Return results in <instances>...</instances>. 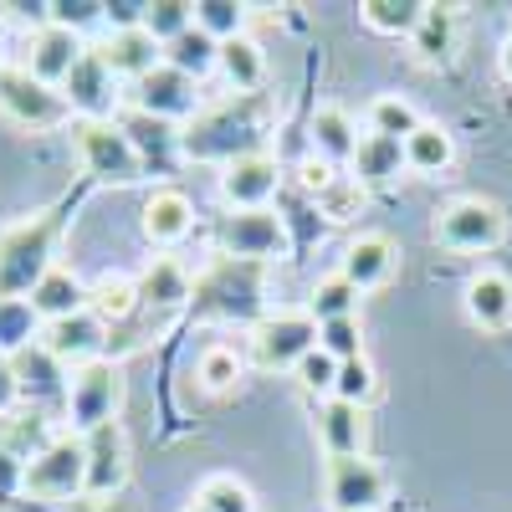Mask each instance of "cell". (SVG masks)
<instances>
[{
  "label": "cell",
  "mask_w": 512,
  "mask_h": 512,
  "mask_svg": "<svg viewBox=\"0 0 512 512\" xmlns=\"http://www.w3.org/2000/svg\"><path fill=\"white\" fill-rule=\"evenodd\" d=\"M62 221H67V200L52 205V210H36L31 221H21L0 236V297H6V303H26L31 287L57 267L52 251H57Z\"/></svg>",
  "instance_id": "cell-1"
},
{
  "label": "cell",
  "mask_w": 512,
  "mask_h": 512,
  "mask_svg": "<svg viewBox=\"0 0 512 512\" xmlns=\"http://www.w3.org/2000/svg\"><path fill=\"white\" fill-rule=\"evenodd\" d=\"M262 118H267V103L256 93H236L231 103H216L205 108L185 134H180V149L190 159H246V154H262Z\"/></svg>",
  "instance_id": "cell-2"
},
{
  "label": "cell",
  "mask_w": 512,
  "mask_h": 512,
  "mask_svg": "<svg viewBox=\"0 0 512 512\" xmlns=\"http://www.w3.org/2000/svg\"><path fill=\"white\" fill-rule=\"evenodd\" d=\"M195 313L210 318H256L262 313V262H236L221 256L200 282H195Z\"/></svg>",
  "instance_id": "cell-3"
},
{
  "label": "cell",
  "mask_w": 512,
  "mask_h": 512,
  "mask_svg": "<svg viewBox=\"0 0 512 512\" xmlns=\"http://www.w3.org/2000/svg\"><path fill=\"white\" fill-rule=\"evenodd\" d=\"M26 492L47 497V502H67L77 492H88V451L82 436H52L31 461H26Z\"/></svg>",
  "instance_id": "cell-4"
},
{
  "label": "cell",
  "mask_w": 512,
  "mask_h": 512,
  "mask_svg": "<svg viewBox=\"0 0 512 512\" xmlns=\"http://www.w3.org/2000/svg\"><path fill=\"white\" fill-rule=\"evenodd\" d=\"M77 154H82V164H88V175L93 180H103V185H128V180H139L144 175V164H139V154H134V144H128V134L118 123H93V118H82L77 128Z\"/></svg>",
  "instance_id": "cell-5"
},
{
  "label": "cell",
  "mask_w": 512,
  "mask_h": 512,
  "mask_svg": "<svg viewBox=\"0 0 512 512\" xmlns=\"http://www.w3.org/2000/svg\"><path fill=\"white\" fill-rule=\"evenodd\" d=\"M313 349H318V323L308 313H267L251 328L256 369H297Z\"/></svg>",
  "instance_id": "cell-6"
},
{
  "label": "cell",
  "mask_w": 512,
  "mask_h": 512,
  "mask_svg": "<svg viewBox=\"0 0 512 512\" xmlns=\"http://www.w3.org/2000/svg\"><path fill=\"white\" fill-rule=\"evenodd\" d=\"M0 108H6L16 123H26V128H57L72 113L62 88L31 77L26 67H0Z\"/></svg>",
  "instance_id": "cell-7"
},
{
  "label": "cell",
  "mask_w": 512,
  "mask_h": 512,
  "mask_svg": "<svg viewBox=\"0 0 512 512\" xmlns=\"http://www.w3.org/2000/svg\"><path fill=\"white\" fill-rule=\"evenodd\" d=\"M507 236V216L492 200H451L436 216V241L451 251H492Z\"/></svg>",
  "instance_id": "cell-8"
},
{
  "label": "cell",
  "mask_w": 512,
  "mask_h": 512,
  "mask_svg": "<svg viewBox=\"0 0 512 512\" xmlns=\"http://www.w3.org/2000/svg\"><path fill=\"white\" fill-rule=\"evenodd\" d=\"M118 395H123V384H118V369L113 364H82L72 374V390H67V420H72V431H98V425L113 420L118 410Z\"/></svg>",
  "instance_id": "cell-9"
},
{
  "label": "cell",
  "mask_w": 512,
  "mask_h": 512,
  "mask_svg": "<svg viewBox=\"0 0 512 512\" xmlns=\"http://www.w3.org/2000/svg\"><path fill=\"white\" fill-rule=\"evenodd\" d=\"M216 246L221 256H236V262H267V256H282L287 231L272 210H231L216 226Z\"/></svg>",
  "instance_id": "cell-10"
},
{
  "label": "cell",
  "mask_w": 512,
  "mask_h": 512,
  "mask_svg": "<svg viewBox=\"0 0 512 512\" xmlns=\"http://www.w3.org/2000/svg\"><path fill=\"white\" fill-rule=\"evenodd\" d=\"M390 492L384 472L369 456H328V502L333 512H374Z\"/></svg>",
  "instance_id": "cell-11"
},
{
  "label": "cell",
  "mask_w": 512,
  "mask_h": 512,
  "mask_svg": "<svg viewBox=\"0 0 512 512\" xmlns=\"http://www.w3.org/2000/svg\"><path fill=\"white\" fill-rule=\"evenodd\" d=\"M62 98H67V108L72 113H82V118H93V123H103L108 113H113V103H118V77H113V67L88 47L77 57V67L67 72V82H62Z\"/></svg>",
  "instance_id": "cell-12"
},
{
  "label": "cell",
  "mask_w": 512,
  "mask_h": 512,
  "mask_svg": "<svg viewBox=\"0 0 512 512\" xmlns=\"http://www.w3.org/2000/svg\"><path fill=\"white\" fill-rule=\"evenodd\" d=\"M82 451H88V497H113L128 482V436L123 425L108 420L98 431L82 436Z\"/></svg>",
  "instance_id": "cell-13"
},
{
  "label": "cell",
  "mask_w": 512,
  "mask_h": 512,
  "mask_svg": "<svg viewBox=\"0 0 512 512\" xmlns=\"http://www.w3.org/2000/svg\"><path fill=\"white\" fill-rule=\"evenodd\" d=\"M11 369H16V390H21V400L26 405H52V400H67V364L57 359V354H47V344H26V349H16L11 354Z\"/></svg>",
  "instance_id": "cell-14"
},
{
  "label": "cell",
  "mask_w": 512,
  "mask_h": 512,
  "mask_svg": "<svg viewBox=\"0 0 512 512\" xmlns=\"http://www.w3.org/2000/svg\"><path fill=\"white\" fill-rule=\"evenodd\" d=\"M41 344L47 354H57L62 364H98L103 344H108V323L93 318V313H72V318H57V323H41Z\"/></svg>",
  "instance_id": "cell-15"
},
{
  "label": "cell",
  "mask_w": 512,
  "mask_h": 512,
  "mask_svg": "<svg viewBox=\"0 0 512 512\" xmlns=\"http://www.w3.org/2000/svg\"><path fill=\"white\" fill-rule=\"evenodd\" d=\"M128 103H134L139 113H154V118H180V113L195 108V77L159 62L149 77H139L134 88H128Z\"/></svg>",
  "instance_id": "cell-16"
},
{
  "label": "cell",
  "mask_w": 512,
  "mask_h": 512,
  "mask_svg": "<svg viewBox=\"0 0 512 512\" xmlns=\"http://www.w3.org/2000/svg\"><path fill=\"white\" fill-rule=\"evenodd\" d=\"M272 195H277V159L246 154V159L226 164V175H221V200H226L231 210H267Z\"/></svg>",
  "instance_id": "cell-17"
},
{
  "label": "cell",
  "mask_w": 512,
  "mask_h": 512,
  "mask_svg": "<svg viewBox=\"0 0 512 512\" xmlns=\"http://www.w3.org/2000/svg\"><path fill=\"white\" fill-rule=\"evenodd\" d=\"M88 52L77 41V31H67V26H41L36 36H31V52H26V72L31 77H41V82H52V88H62L67 82V72L77 67V57Z\"/></svg>",
  "instance_id": "cell-18"
},
{
  "label": "cell",
  "mask_w": 512,
  "mask_h": 512,
  "mask_svg": "<svg viewBox=\"0 0 512 512\" xmlns=\"http://www.w3.org/2000/svg\"><path fill=\"white\" fill-rule=\"evenodd\" d=\"M190 226H195V205H190L185 190L159 185V190L144 200V236H149L154 246H175V241H185Z\"/></svg>",
  "instance_id": "cell-19"
},
{
  "label": "cell",
  "mask_w": 512,
  "mask_h": 512,
  "mask_svg": "<svg viewBox=\"0 0 512 512\" xmlns=\"http://www.w3.org/2000/svg\"><path fill=\"white\" fill-rule=\"evenodd\" d=\"M93 52L113 67V77H128V82L149 77V72L164 62L159 41H154L144 26H134V31H108V41H103V47H93Z\"/></svg>",
  "instance_id": "cell-20"
},
{
  "label": "cell",
  "mask_w": 512,
  "mask_h": 512,
  "mask_svg": "<svg viewBox=\"0 0 512 512\" xmlns=\"http://www.w3.org/2000/svg\"><path fill=\"white\" fill-rule=\"evenodd\" d=\"M118 128L128 134V144H134L139 164H144V169L154 164L159 175H164L169 164H175V154H185V149H180V134L169 128V118H154V113H139V108H134V113H128Z\"/></svg>",
  "instance_id": "cell-21"
},
{
  "label": "cell",
  "mask_w": 512,
  "mask_h": 512,
  "mask_svg": "<svg viewBox=\"0 0 512 512\" xmlns=\"http://www.w3.org/2000/svg\"><path fill=\"white\" fill-rule=\"evenodd\" d=\"M26 303H31V313H36L41 323H57V318H72V313H88V287L77 282V272L52 267L47 277L31 287Z\"/></svg>",
  "instance_id": "cell-22"
},
{
  "label": "cell",
  "mask_w": 512,
  "mask_h": 512,
  "mask_svg": "<svg viewBox=\"0 0 512 512\" xmlns=\"http://www.w3.org/2000/svg\"><path fill=\"white\" fill-rule=\"evenodd\" d=\"M390 272H395V241H390V236H359V241H349L344 267H338V277L354 282L359 292L379 287Z\"/></svg>",
  "instance_id": "cell-23"
},
{
  "label": "cell",
  "mask_w": 512,
  "mask_h": 512,
  "mask_svg": "<svg viewBox=\"0 0 512 512\" xmlns=\"http://www.w3.org/2000/svg\"><path fill=\"white\" fill-rule=\"evenodd\" d=\"M190 292H195V287H190V272H185L180 262H169V256H154V262L144 267V277H139V303L154 308V313L185 308Z\"/></svg>",
  "instance_id": "cell-24"
},
{
  "label": "cell",
  "mask_w": 512,
  "mask_h": 512,
  "mask_svg": "<svg viewBox=\"0 0 512 512\" xmlns=\"http://www.w3.org/2000/svg\"><path fill=\"white\" fill-rule=\"evenodd\" d=\"M308 134H313V149H318L323 164H354V154H359V128H354V118H349L344 108L323 103V108L313 113V123H308Z\"/></svg>",
  "instance_id": "cell-25"
},
{
  "label": "cell",
  "mask_w": 512,
  "mask_h": 512,
  "mask_svg": "<svg viewBox=\"0 0 512 512\" xmlns=\"http://www.w3.org/2000/svg\"><path fill=\"white\" fill-rule=\"evenodd\" d=\"M466 318L477 328H507L512 323V282L502 272H477L466 282Z\"/></svg>",
  "instance_id": "cell-26"
},
{
  "label": "cell",
  "mask_w": 512,
  "mask_h": 512,
  "mask_svg": "<svg viewBox=\"0 0 512 512\" xmlns=\"http://www.w3.org/2000/svg\"><path fill=\"white\" fill-rule=\"evenodd\" d=\"M318 436H323L328 456H364V410L344 405V400H328L318 410Z\"/></svg>",
  "instance_id": "cell-27"
},
{
  "label": "cell",
  "mask_w": 512,
  "mask_h": 512,
  "mask_svg": "<svg viewBox=\"0 0 512 512\" xmlns=\"http://www.w3.org/2000/svg\"><path fill=\"white\" fill-rule=\"evenodd\" d=\"M410 47H415V57L425 67L451 62V52H456V11L451 6H425V16H420V26L410 36Z\"/></svg>",
  "instance_id": "cell-28"
},
{
  "label": "cell",
  "mask_w": 512,
  "mask_h": 512,
  "mask_svg": "<svg viewBox=\"0 0 512 512\" xmlns=\"http://www.w3.org/2000/svg\"><path fill=\"white\" fill-rule=\"evenodd\" d=\"M405 169V144L400 139H384V134H364L359 154H354V180L359 185H390Z\"/></svg>",
  "instance_id": "cell-29"
},
{
  "label": "cell",
  "mask_w": 512,
  "mask_h": 512,
  "mask_svg": "<svg viewBox=\"0 0 512 512\" xmlns=\"http://www.w3.org/2000/svg\"><path fill=\"white\" fill-rule=\"evenodd\" d=\"M164 62L175 67V72H185V77L200 82L210 67H221V41H216V36H205L200 26H190L185 36H175V41L164 47Z\"/></svg>",
  "instance_id": "cell-30"
},
{
  "label": "cell",
  "mask_w": 512,
  "mask_h": 512,
  "mask_svg": "<svg viewBox=\"0 0 512 512\" xmlns=\"http://www.w3.org/2000/svg\"><path fill=\"white\" fill-rule=\"evenodd\" d=\"M144 303H139V282H128V277H98L88 287V313L103 318V323H128Z\"/></svg>",
  "instance_id": "cell-31"
},
{
  "label": "cell",
  "mask_w": 512,
  "mask_h": 512,
  "mask_svg": "<svg viewBox=\"0 0 512 512\" xmlns=\"http://www.w3.org/2000/svg\"><path fill=\"white\" fill-rule=\"evenodd\" d=\"M221 72L236 93H256L267 77V57L251 36H236V41H221Z\"/></svg>",
  "instance_id": "cell-32"
},
{
  "label": "cell",
  "mask_w": 512,
  "mask_h": 512,
  "mask_svg": "<svg viewBox=\"0 0 512 512\" xmlns=\"http://www.w3.org/2000/svg\"><path fill=\"white\" fill-rule=\"evenodd\" d=\"M451 154H456V144H451V134L441 123H420L405 139V164L420 169V175H441V169L451 164Z\"/></svg>",
  "instance_id": "cell-33"
},
{
  "label": "cell",
  "mask_w": 512,
  "mask_h": 512,
  "mask_svg": "<svg viewBox=\"0 0 512 512\" xmlns=\"http://www.w3.org/2000/svg\"><path fill=\"white\" fill-rule=\"evenodd\" d=\"M364 26L379 36H415L420 16H425V0H364Z\"/></svg>",
  "instance_id": "cell-34"
},
{
  "label": "cell",
  "mask_w": 512,
  "mask_h": 512,
  "mask_svg": "<svg viewBox=\"0 0 512 512\" xmlns=\"http://www.w3.org/2000/svg\"><path fill=\"white\" fill-rule=\"evenodd\" d=\"M359 308V287L344 282V277H323L308 297V318L313 323H333V318H354Z\"/></svg>",
  "instance_id": "cell-35"
},
{
  "label": "cell",
  "mask_w": 512,
  "mask_h": 512,
  "mask_svg": "<svg viewBox=\"0 0 512 512\" xmlns=\"http://www.w3.org/2000/svg\"><path fill=\"white\" fill-rule=\"evenodd\" d=\"M195 26V6L190 0H149L144 6V31L159 41V47H169L175 36H185Z\"/></svg>",
  "instance_id": "cell-36"
},
{
  "label": "cell",
  "mask_w": 512,
  "mask_h": 512,
  "mask_svg": "<svg viewBox=\"0 0 512 512\" xmlns=\"http://www.w3.org/2000/svg\"><path fill=\"white\" fill-rule=\"evenodd\" d=\"M318 349L338 364L349 359H364V328H359V313L354 318H333V323H318Z\"/></svg>",
  "instance_id": "cell-37"
},
{
  "label": "cell",
  "mask_w": 512,
  "mask_h": 512,
  "mask_svg": "<svg viewBox=\"0 0 512 512\" xmlns=\"http://www.w3.org/2000/svg\"><path fill=\"white\" fill-rule=\"evenodd\" d=\"M420 128V113L405 103V98H374V108H369V134H384V139H410Z\"/></svg>",
  "instance_id": "cell-38"
},
{
  "label": "cell",
  "mask_w": 512,
  "mask_h": 512,
  "mask_svg": "<svg viewBox=\"0 0 512 512\" xmlns=\"http://www.w3.org/2000/svg\"><path fill=\"white\" fill-rule=\"evenodd\" d=\"M364 185L354 180V175H333L323 190H318V210H323V216L328 221H354L359 216V210H364Z\"/></svg>",
  "instance_id": "cell-39"
},
{
  "label": "cell",
  "mask_w": 512,
  "mask_h": 512,
  "mask_svg": "<svg viewBox=\"0 0 512 512\" xmlns=\"http://www.w3.org/2000/svg\"><path fill=\"white\" fill-rule=\"evenodd\" d=\"M195 26L205 36H216V41H236V36H246L241 31L246 26V6H231V0H200V6H195Z\"/></svg>",
  "instance_id": "cell-40"
},
{
  "label": "cell",
  "mask_w": 512,
  "mask_h": 512,
  "mask_svg": "<svg viewBox=\"0 0 512 512\" xmlns=\"http://www.w3.org/2000/svg\"><path fill=\"white\" fill-rule=\"evenodd\" d=\"M195 507L200 512H256L251 507V492L236 477H205L200 492H195Z\"/></svg>",
  "instance_id": "cell-41"
},
{
  "label": "cell",
  "mask_w": 512,
  "mask_h": 512,
  "mask_svg": "<svg viewBox=\"0 0 512 512\" xmlns=\"http://www.w3.org/2000/svg\"><path fill=\"white\" fill-rule=\"evenodd\" d=\"M195 374H200V384L205 390H231V384L241 379V354L236 349H226V344H210L205 354H200V364H195Z\"/></svg>",
  "instance_id": "cell-42"
},
{
  "label": "cell",
  "mask_w": 512,
  "mask_h": 512,
  "mask_svg": "<svg viewBox=\"0 0 512 512\" xmlns=\"http://www.w3.org/2000/svg\"><path fill=\"white\" fill-rule=\"evenodd\" d=\"M374 369H369V359H349V364H338V379H333V400H344V405H369L374 400Z\"/></svg>",
  "instance_id": "cell-43"
},
{
  "label": "cell",
  "mask_w": 512,
  "mask_h": 512,
  "mask_svg": "<svg viewBox=\"0 0 512 512\" xmlns=\"http://www.w3.org/2000/svg\"><path fill=\"white\" fill-rule=\"evenodd\" d=\"M333 379H338V359H328L323 349H313L303 364H297V384H303L308 395H328L333 400Z\"/></svg>",
  "instance_id": "cell-44"
},
{
  "label": "cell",
  "mask_w": 512,
  "mask_h": 512,
  "mask_svg": "<svg viewBox=\"0 0 512 512\" xmlns=\"http://www.w3.org/2000/svg\"><path fill=\"white\" fill-rule=\"evenodd\" d=\"M47 11H52V26H67V31L103 16V6H93V0H57V6H47Z\"/></svg>",
  "instance_id": "cell-45"
},
{
  "label": "cell",
  "mask_w": 512,
  "mask_h": 512,
  "mask_svg": "<svg viewBox=\"0 0 512 512\" xmlns=\"http://www.w3.org/2000/svg\"><path fill=\"white\" fill-rule=\"evenodd\" d=\"M16 400H21V390H16V369H11V354L0 349V415H6Z\"/></svg>",
  "instance_id": "cell-46"
},
{
  "label": "cell",
  "mask_w": 512,
  "mask_h": 512,
  "mask_svg": "<svg viewBox=\"0 0 512 512\" xmlns=\"http://www.w3.org/2000/svg\"><path fill=\"white\" fill-rule=\"evenodd\" d=\"M328 180H333V164H323V159H308V164H303V185H308L313 195H318Z\"/></svg>",
  "instance_id": "cell-47"
},
{
  "label": "cell",
  "mask_w": 512,
  "mask_h": 512,
  "mask_svg": "<svg viewBox=\"0 0 512 512\" xmlns=\"http://www.w3.org/2000/svg\"><path fill=\"white\" fill-rule=\"evenodd\" d=\"M502 72H507V82H512V36L502 41Z\"/></svg>",
  "instance_id": "cell-48"
},
{
  "label": "cell",
  "mask_w": 512,
  "mask_h": 512,
  "mask_svg": "<svg viewBox=\"0 0 512 512\" xmlns=\"http://www.w3.org/2000/svg\"><path fill=\"white\" fill-rule=\"evenodd\" d=\"M195 512H200V507H195Z\"/></svg>",
  "instance_id": "cell-49"
}]
</instances>
